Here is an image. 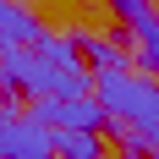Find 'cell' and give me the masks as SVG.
<instances>
[{"instance_id": "cell-2", "label": "cell", "mask_w": 159, "mask_h": 159, "mask_svg": "<svg viewBox=\"0 0 159 159\" xmlns=\"http://www.w3.org/2000/svg\"><path fill=\"white\" fill-rule=\"evenodd\" d=\"M93 93L104 104L110 121H126V126L148 132L159 143V82L154 77H132V71H99L93 77Z\"/></svg>"}, {"instance_id": "cell-10", "label": "cell", "mask_w": 159, "mask_h": 159, "mask_svg": "<svg viewBox=\"0 0 159 159\" xmlns=\"http://www.w3.org/2000/svg\"><path fill=\"white\" fill-rule=\"evenodd\" d=\"M148 159H159V143H154V148H148Z\"/></svg>"}, {"instance_id": "cell-6", "label": "cell", "mask_w": 159, "mask_h": 159, "mask_svg": "<svg viewBox=\"0 0 159 159\" xmlns=\"http://www.w3.org/2000/svg\"><path fill=\"white\" fill-rule=\"evenodd\" d=\"M71 39H77V49L82 55H88V71H126V55H121V44H115V39H93V33H71Z\"/></svg>"}, {"instance_id": "cell-1", "label": "cell", "mask_w": 159, "mask_h": 159, "mask_svg": "<svg viewBox=\"0 0 159 159\" xmlns=\"http://www.w3.org/2000/svg\"><path fill=\"white\" fill-rule=\"evenodd\" d=\"M77 55L82 49H77L71 33H66V39L44 33L33 49L0 55V82L16 88V93H28V99H77V93H88V82H93V71H88Z\"/></svg>"}, {"instance_id": "cell-7", "label": "cell", "mask_w": 159, "mask_h": 159, "mask_svg": "<svg viewBox=\"0 0 159 159\" xmlns=\"http://www.w3.org/2000/svg\"><path fill=\"white\" fill-rule=\"evenodd\" d=\"M55 154L61 159H104V137L99 132H55Z\"/></svg>"}, {"instance_id": "cell-3", "label": "cell", "mask_w": 159, "mask_h": 159, "mask_svg": "<svg viewBox=\"0 0 159 159\" xmlns=\"http://www.w3.org/2000/svg\"><path fill=\"white\" fill-rule=\"evenodd\" d=\"M0 159H61L55 154V132L39 115L0 110Z\"/></svg>"}, {"instance_id": "cell-8", "label": "cell", "mask_w": 159, "mask_h": 159, "mask_svg": "<svg viewBox=\"0 0 159 159\" xmlns=\"http://www.w3.org/2000/svg\"><path fill=\"white\" fill-rule=\"evenodd\" d=\"M132 33H137V55H143V66L154 71V82H159V11H154V16H143Z\"/></svg>"}, {"instance_id": "cell-4", "label": "cell", "mask_w": 159, "mask_h": 159, "mask_svg": "<svg viewBox=\"0 0 159 159\" xmlns=\"http://www.w3.org/2000/svg\"><path fill=\"white\" fill-rule=\"evenodd\" d=\"M28 115H39L49 132H99V126H110L104 104L88 99V93H77V99H33Z\"/></svg>"}, {"instance_id": "cell-9", "label": "cell", "mask_w": 159, "mask_h": 159, "mask_svg": "<svg viewBox=\"0 0 159 159\" xmlns=\"http://www.w3.org/2000/svg\"><path fill=\"white\" fill-rule=\"evenodd\" d=\"M0 110H6V82H0Z\"/></svg>"}, {"instance_id": "cell-5", "label": "cell", "mask_w": 159, "mask_h": 159, "mask_svg": "<svg viewBox=\"0 0 159 159\" xmlns=\"http://www.w3.org/2000/svg\"><path fill=\"white\" fill-rule=\"evenodd\" d=\"M39 39H44V28H39V16H33L28 0H0V55L33 49Z\"/></svg>"}]
</instances>
